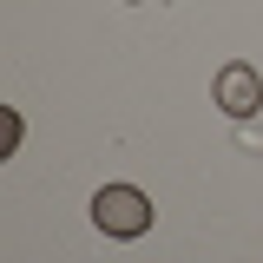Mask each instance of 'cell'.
Instances as JSON below:
<instances>
[{"label": "cell", "mask_w": 263, "mask_h": 263, "mask_svg": "<svg viewBox=\"0 0 263 263\" xmlns=\"http://www.w3.org/2000/svg\"><path fill=\"white\" fill-rule=\"evenodd\" d=\"M92 224L105 237H145L152 230V204H145V191H132V184H105L92 197Z\"/></svg>", "instance_id": "cell-1"}, {"label": "cell", "mask_w": 263, "mask_h": 263, "mask_svg": "<svg viewBox=\"0 0 263 263\" xmlns=\"http://www.w3.org/2000/svg\"><path fill=\"white\" fill-rule=\"evenodd\" d=\"M217 105H224L230 119H250V112H257L263 105V79H257V66H224V72H217Z\"/></svg>", "instance_id": "cell-2"}]
</instances>
